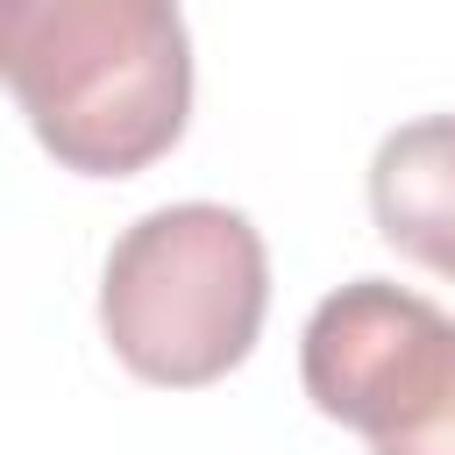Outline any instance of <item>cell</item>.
<instances>
[{"instance_id":"1","label":"cell","mask_w":455,"mask_h":455,"mask_svg":"<svg viewBox=\"0 0 455 455\" xmlns=\"http://www.w3.org/2000/svg\"><path fill=\"white\" fill-rule=\"evenodd\" d=\"M0 71L36 142L78 178H135L185 135L178 0H0Z\"/></svg>"},{"instance_id":"2","label":"cell","mask_w":455,"mask_h":455,"mask_svg":"<svg viewBox=\"0 0 455 455\" xmlns=\"http://www.w3.org/2000/svg\"><path fill=\"white\" fill-rule=\"evenodd\" d=\"M270 256L249 213L178 199L121 228L100 270V327L114 355L164 391L220 384L263 334Z\"/></svg>"},{"instance_id":"3","label":"cell","mask_w":455,"mask_h":455,"mask_svg":"<svg viewBox=\"0 0 455 455\" xmlns=\"http://www.w3.org/2000/svg\"><path fill=\"white\" fill-rule=\"evenodd\" d=\"M299 377L306 398L327 419L355 427L370 448L398 441L455 384V320L391 277H355L313 306Z\"/></svg>"},{"instance_id":"4","label":"cell","mask_w":455,"mask_h":455,"mask_svg":"<svg viewBox=\"0 0 455 455\" xmlns=\"http://www.w3.org/2000/svg\"><path fill=\"white\" fill-rule=\"evenodd\" d=\"M370 213L398 256L455 284V114L405 121L377 142Z\"/></svg>"},{"instance_id":"5","label":"cell","mask_w":455,"mask_h":455,"mask_svg":"<svg viewBox=\"0 0 455 455\" xmlns=\"http://www.w3.org/2000/svg\"><path fill=\"white\" fill-rule=\"evenodd\" d=\"M370 455H455V384H448V398H441L419 427H405L398 441H377Z\"/></svg>"}]
</instances>
